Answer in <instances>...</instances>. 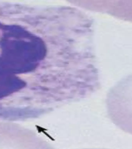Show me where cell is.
<instances>
[{
  "label": "cell",
  "mask_w": 132,
  "mask_h": 149,
  "mask_svg": "<svg viewBox=\"0 0 132 149\" xmlns=\"http://www.w3.org/2000/svg\"><path fill=\"white\" fill-rule=\"evenodd\" d=\"M106 104L111 120L122 130L132 134V76L110 91Z\"/></svg>",
  "instance_id": "cell-1"
},
{
  "label": "cell",
  "mask_w": 132,
  "mask_h": 149,
  "mask_svg": "<svg viewBox=\"0 0 132 149\" xmlns=\"http://www.w3.org/2000/svg\"><path fill=\"white\" fill-rule=\"evenodd\" d=\"M0 149H34L32 144L26 139H0Z\"/></svg>",
  "instance_id": "cell-2"
}]
</instances>
